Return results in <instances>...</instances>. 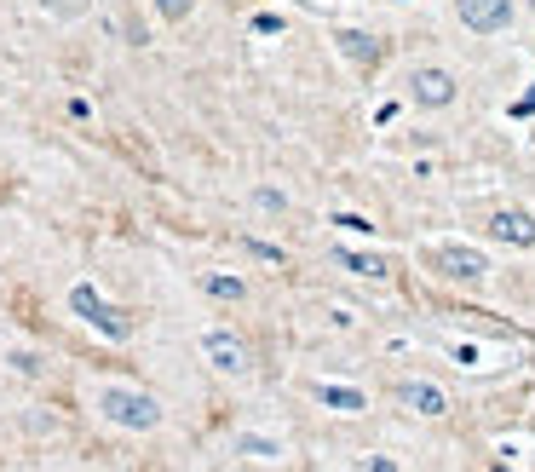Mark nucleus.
Listing matches in <instances>:
<instances>
[{
    "mask_svg": "<svg viewBox=\"0 0 535 472\" xmlns=\"http://www.w3.org/2000/svg\"><path fill=\"white\" fill-rule=\"evenodd\" d=\"M98 409L116 426H133V432H150V426L162 421V403L150 398V392H121V386H110V392L98 398Z\"/></svg>",
    "mask_w": 535,
    "mask_h": 472,
    "instance_id": "f257e3e1",
    "label": "nucleus"
},
{
    "mask_svg": "<svg viewBox=\"0 0 535 472\" xmlns=\"http://www.w3.org/2000/svg\"><path fill=\"white\" fill-rule=\"evenodd\" d=\"M70 311H75V317H87V323H93L98 334H110V340H127V334H133V317H127V311H116L104 294H93L87 283L70 288Z\"/></svg>",
    "mask_w": 535,
    "mask_h": 472,
    "instance_id": "f03ea898",
    "label": "nucleus"
},
{
    "mask_svg": "<svg viewBox=\"0 0 535 472\" xmlns=\"http://www.w3.org/2000/svg\"><path fill=\"white\" fill-rule=\"evenodd\" d=\"M432 265H438L443 277H455V283H478L489 271V260L478 254V248H461V242H443V248H432Z\"/></svg>",
    "mask_w": 535,
    "mask_h": 472,
    "instance_id": "7ed1b4c3",
    "label": "nucleus"
},
{
    "mask_svg": "<svg viewBox=\"0 0 535 472\" xmlns=\"http://www.w3.org/2000/svg\"><path fill=\"white\" fill-rule=\"evenodd\" d=\"M461 24L478 35H495L512 24V0H461Z\"/></svg>",
    "mask_w": 535,
    "mask_h": 472,
    "instance_id": "20e7f679",
    "label": "nucleus"
},
{
    "mask_svg": "<svg viewBox=\"0 0 535 472\" xmlns=\"http://www.w3.org/2000/svg\"><path fill=\"white\" fill-rule=\"evenodd\" d=\"M409 93H415V104H426V110H443V104L455 98V75L449 70H415L409 75Z\"/></svg>",
    "mask_w": 535,
    "mask_h": 472,
    "instance_id": "39448f33",
    "label": "nucleus"
},
{
    "mask_svg": "<svg viewBox=\"0 0 535 472\" xmlns=\"http://www.w3.org/2000/svg\"><path fill=\"white\" fill-rule=\"evenodd\" d=\"M489 236H501V242H518V248H530L535 242V213L524 208H501L489 219Z\"/></svg>",
    "mask_w": 535,
    "mask_h": 472,
    "instance_id": "423d86ee",
    "label": "nucleus"
},
{
    "mask_svg": "<svg viewBox=\"0 0 535 472\" xmlns=\"http://www.w3.org/2000/svg\"><path fill=\"white\" fill-rule=\"evenodd\" d=\"M208 357H213V369H225V375L248 369V352H242V340H231V334H208Z\"/></svg>",
    "mask_w": 535,
    "mask_h": 472,
    "instance_id": "0eeeda50",
    "label": "nucleus"
},
{
    "mask_svg": "<svg viewBox=\"0 0 535 472\" xmlns=\"http://www.w3.org/2000/svg\"><path fill=\"white\" fill-rule=\"evenodd\" d=\"M403 403H409L415 415H443V409H449V398H443L438 386H426V380H409V386H403Z\"/></svg>",
    "mask_w": 535,
    "mask_h": 472,
    "instance_id": "6e6552de",
    "label": "nucleus"
},
{
    "mask_svg": "<svg viewBox=\"0 0 535 472\" xmlns=\"http://www.w3.org/2000/svg\"><path fill=\"white\" fill-rule=\"evenodd\" d=\"M334 41H340V52H346L351 64H380V47H374L369 35H363V29H340V35H334Z\"/></svg>",
    "mask_w": 535,
    "mask_h": 472,
    "instance_id": "1a4fd4ad",
    "label": "nucleus"
},
{
    "mask_svg": "<svg viewBox=\"0 0 535 472\" xmlns=\"http://www.w3.org/2000/svg\"><path fill=\"white\" fill-rule=\"evenodd\" d=\"M317 398H323L328 409H340V415H357V409H369V398H363V392H351V386H317Z\"/></svg>",
    "mask_w": 535,
    "mask_h": 472,
    "instance_id": "9d476101",
    "label": "nucleus"
},
{
    "mask_svg": "<svg viewBox=\"0 0 535 472\" xmlns=\"http://www.w3.org/2000/svg\"><path fill=\"white\" fill-rule=\"evenodd\" d=\"M334 260L346 265L351 277H386V260H380V254H351V248H340Z\"/></svg>",
    "mask_w": 535,
    "mask_h": 472,
    "instance_id": "9b49d317",
    "label": "nucleus"
},
{
    "mask_svg": "<svg viewBox=\"0 0 535 472\" xmlns=\"http://www.w3.org/2000/svg\"><path fill=\"white\" fill-rule=\"evenodd\" d=\"M202 288H208L213 300H242V294H248V283H242V277H225V271H202Z\"/></svg>",
    "mask_w": 535,
    "mask_h": 472,
    "instance_id": "f8f14e48",
    "label": "nucleus"
},
{
    "mask_svg": "<svg viewBox=\"0 0 535 472\" xmlns=\"http://www.w3.org/2000/svg\"><path fill=\"white\" fill-rule=\"evenodd\" d=\"M254 260H265V265H282V248H271V242H242Z\"/></svg>",
    "mask_w": 535,
    "mask_h": 472,
    "instance_id": "ddd939ff",
    "label": "nucleus"
},
{
    "mask_svg": "<svg viewBox=\"0 0 535 472\" xmlns=\"http://www.w3.org/2000/svg\"><path fill=\"white\" fill-rule=\"evenodd\" d=\"M156 12H162V18H173V24H179V18H185V12H190V0H156Z\"/></svg>",
    "mask_w": 535,
    "mask_h": 472,
    "instance_id": "4468645a",
    "label": "nucleus"
},
{
    "mask_svg": "<svg viewBox=\"0 0 535 472\" xmlns=\"http://www.w3.org/2000/svg\"><path fill=\"white\" fill-rule=\"evenodd\" d=\"M334 225H346V231H374L369 219H357V213H334Z\"/></svg>",
    "mask_w": 535,
    "mask_h": 472,
    "instance_id": "2eb2a0df",
    "label": "nucleus"
},
{
    "mask_svg": "<svg viewBox=\"0 0 535 472\" xmlns=\"http://www.w3.org/2000/svg\"><path fill=\"white\" fill-rule=\"evenodd\" d=\"M254 29H259V35H282V18H271V12H265V18H254Z\"/></svg>",
    "mask_w": 535,
    "mask_h": 472,
    "instance_id": "dca6fc26",
    "label": "nucleus"
},
{
    "mask_svg": "<svg viewBox=\"0 0 535 472\" xmlns=\"http://www.w3.org/2000/svg\"><path fill=\"white\" fill-rule=\"evenodd\" d=\"M369 472H397L392 461H369Z\"/></svg>",
    "mask_w": 535,
    "mask_h": 472,
    "instance_id": "f3484780",
    "label": "nucleus"
}]
</instances>
